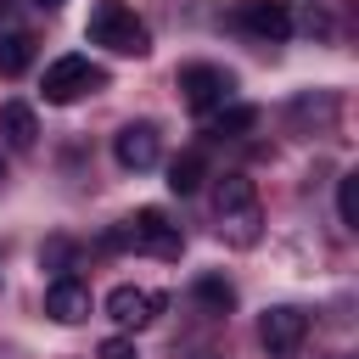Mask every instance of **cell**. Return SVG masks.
<instances>
[{
    "instance_id": "obj_1",
    "label": "cell",
    "mask_w": 359,
    "mask_h": 359,
    "mask_svg": "<svg viewBox=\"0 0 359 359\" xmlns=\"http://www.w3.org/2000/svg\"><path fill=\"white\" fill-rule=\"evenodd\" d=\"M213 213H219V236L230 247H252L264 230V208H258V191L247 174H224L213 185Z\"/></svg>"
},
{
    "instance_id": "obj_2",
    "label": "cell",
    "mask_w": 359,
    "mask_h": 359,
    "mask_svg": "<svg viewBox=\"0 0 359 359\" xmlns=\"http://www.w3.org/2000/svg\"><path fill=\"white\" fill-rule=\"evenodd\" d=\"M84 39L101 45V50H112V56H146V50H151L146 22H140L123 0H95V6H90V22H84Z\"/></svg>"
},
{
    "instance_id": "obj_3",
    "label": "cell",
    "mask_w": 359,
    "mask_h": 359,
    "mask_svg": "<svg viewBox=\"0 0 359 359\" xmlns=\"http://www.w3.org/2000/svg\"><path fill=\"white\" fill-rule=\"evenodd\" d=\"M101 247H135V252H151V258H180L185 236H180V224H168L163 208H140L135 219H123L118 230H107Z\"/></svg>"
},
{
    "instance_id": "obj_4",
    "label": "cell",
    "mask_w": 359,
    "mask_h": 359,
    "mask_svg": "<svg viewBox=\"0 0 359 359\" xmlns=\"http://www.w3.org/2000/svg\"><path fill=\"white\" fill-rule=\"evenodd\" d=\"M39 90H45L50 107H67V101H79V95H90V90H107V73H101L90 56H56V62L45 67Z\"/></svg>"
},
{
    "instance_id": "obj_5",
    "label": "cell",
    "mask_w": 359,
    "mask_h": 359,
    "mask_svg": "<svg viewBox=\"0 0 359 359\" xmlns=\"http://www.w3.org/2000/svg\"><path fill=\"white\" fill-rule=\"evenodd\" d=\"M174 84H180V95H185L191 112H213V107H224L230 90H236V79H230L224 67H213V62H185V67L174 73Z\"/></svg>"
},
{
    "instance_id": "obj_6",
    "label": "cell",
    "mask_w": 359,
    "mask_h": 359,
    "mask_svg": "<svg viewBox=\"0 0 359 359\" xmlns=\"http://www.w3.org/2000/svg\"><path fill=\"white\" fill-rule=\"evenodd\" d=\"M112 157H118V168H129V174L157 168V157H163V135H157V123H151V118L123 123V129L112 135Z\"/></svg>"
},
{
    "instance_id": "obj_7",
    "label": "cell",
    "mask_w": 359,
    "mask_h": 359,
    "mask_svg": "<svg viewBox=\"0 0 359 359\" xmlns=\"http://www.w3.org/2000/svg\"><path fill=\"white\" fill-rule=\"evenodd\" d=\"M303 337H309V314H303V309H292V303L264 309V320H258V342L269 348V359H292V353L303 348Z\"/></svg>"
},
{
    "instance_id": "obj_8",
    "label": "cell",
    "mask_w": 359,
    "mask_h": 359,
    "mask_svg": "<svg viewBox=\"0 0 359 359\" xmlns=\"http://www.w3.org/2000/svg\"><path fill=\"white\" fill-rule=\"evenodd\" d=\"M107 314H112V325L140 331V325H151L163 314V292H151V286H112L107 292Z\"/></svg>"
},
{
    "instance_id": "obj_9",
    "label": "cell",
    "mask_w": 359,
    "mask_h": 359,
    "mask_svg": "<svg viewBox=\"0 0 359 359\" xmlns=\"http://www.w3.org/2000/svg\"><path fill=\"white\" fill-rule=\"evenodd\" d=\"M236 28L252 34V39H264V45H280L292 34V11L280 0H241L236 6Z\"/></svg>"
},
{
    "instance_id": "obj_10",
    "label": "cell",
    "mask_w": 359,
    "mask_h": 359,
    "mask_svg": "<svg viewBox=\"0 0 359 359\" xmlns=\"http://www.w3.org/2000/svg\"><path fill=\"white\" fill-rule=\"evenodd\" d=\"M45 314H50L56 325H79V320H90V286H84L79 275H56V280L45 286Z\"/></svg>"
},
{
    "instance_id": "obj_11",
    "label": "cell",
    "mask_w": 359,
    "mask_h": 359,
    "mask_svg": "<svg viewBox=\"0 0 359 359\" xmlns=\"http://www.w3.org/2000/svg\"><path fill=\"white\" fill-rule=\"evenodd\" d=\"M0 146H11V151H34L39 146V118H34L28 101H6L0 107Z\"/></svg>"
},
{
    "instance_id": "obj_12",
    "label": "cell",
    "mask_w": 359,
    "mask_h": 359,
    "mask_svg": "<svg viewBox=\"0 0 359 359\" xmlns=\"http://www.w3.org/2000/svg\"><path fill=\"white\" fill-rule=\"evenodd\" d=\"M191 303H196L202 314L224 320V314L236 309V286H230L224 275H196V280H191Z\"/></svg>"
},
{
    "instance_id": "obj_13",
    "label": "cell",
    "mask_w": 359,
    "mask_h": 359,
    "mask_svg": "<svg viewBox=\"0 0 359 359\" xmlns=\"http://www.w3.org/2000/svg\"><path fill=\"white\" fill-rule=\"evenodd\" d=\"M202 180H208V157H202V151H180V157L168 163V191H174V196L202 191Z\"/></svg>"
},
{
    "instance_id": "obj_14",
    "label": "cell",
    "mask_w": 359,
    "mask_h": 359,
    "mask_svg": "<svg viewBox=\"0 0 359 359\" xmlns=\"http://www.w3.org/2000/svg\"><path fill=\"white\" fill-rule=\"evenodd\" d=\"M34 62V39L28 34H0V79H22Z\"/></svg>"
},
{
    "instance_id": "obj_15",
    "label": "cell",
    "mask_w": 359,
    "mask_h": 359,
    "mask_svg": "<svg viewBox=\"0 0 359 359\" xmlns=\"http://www.w3.org/2000/svg\"><path fill=\"white\" fill-rule=\"evenodd\" d=\"M258 123V107H224L213 123H208V135H219V140H236V135H247Z\"/></svg>"
},
{
    "instance_id": "obj_16",
    "label": "cell",
    "mask_w": 359,
    "mask_h": 359,
    "mask_svg": "<svg viewBox=\"0 0 359 359\" xmlns=\"http://www.w3.org/2000/svg\"><path fill=\"white\" fill-rule=\"evenodd\" d=\"M337 219H342V230H359V174L337 180Z\"/></svg>"
},
{
    "instance_id": "obj_17",
    "label": "cell",
    "mask_w": 359,
    "mask_h": 359,
    "mask_svg": "<svg viewBox=\"0 0 359 359\" xmlns=\"http://www.w3.org/2000/svg\"><path fill=\"white\" fill-rule=\"evenodd\" d=\"M39 258H45L50 269H62V275H67V258H73V241H62V236H56V241H45V252H39Z\"/></svg>"
},
{
    "instance_id": "obj_18",
    "label": "cell",
    "mask_w": 359,
    "mask_h": 359,
    "mask_svg": "<svg viewBox=\"0 0 359 359\" xmlns=\"http://www.w3.org/2000/svg\"><path fill=\"white\" fill-rule=\"evenodd\" d=\"M95 359H140V353H135V342H129V337H107V342L95 348Z\"/></svg>"
},
{
    "instance_id": "obj_19",
    "label": "cell",
    "mask_w": 359,
    "mask_h": 359,
    "mask_svg": "<svg viewBox=\"0 0 359 359\" xmlns=\"http://www.w3.org/2000/svg\"><path fill=\"white\" fill-rule=\"evenodd\" d=\"M11 11H17V0H0V22H6V17H11Z\"/></svg>"
},
{
    "instance_id": "obj_20",
    "label": "cell",
    "mask_w": 359,
    "mask_h": 359,
    "mask_svg": "<svg viewBox=\"0 0 359 359\" xmlns=\"http://www.w3.org/2000/svg\"><path fill=\"white\" fill-rule=\"evenodd\" d=\"M196 359H224V353H213V348H202V353H196Z\"/></svg>"
},
{
    "instance_id": "obj_21",
    "label": "cell",
    "mask_w": 359,
    "mask_h": 359,
    "mask_svg": "<svg viewBox=\"0 0 359 359\" xmlns=\"http://www.w3.org/2000/svg\"><path fill=\"white\" fill-rule=\"evenodd\" d=\"M39 6H50V11H56V6H62V0H39Z\"/></svg>"
},
{
    "instance_id": "obj_22",
    "label": "cell",
    "mask_w": 359,
    "mask_h": 359,
    "mask_svg": "<svg viewBox=\"0 0 359 359\" xmlns=\"http://www.w3.org/2000/svg\"><path fill=\"white\" fill-rule=\"evenodd\" d=\"M0 180H6V151H0Z\"/></svg>"
}]
</instances>
